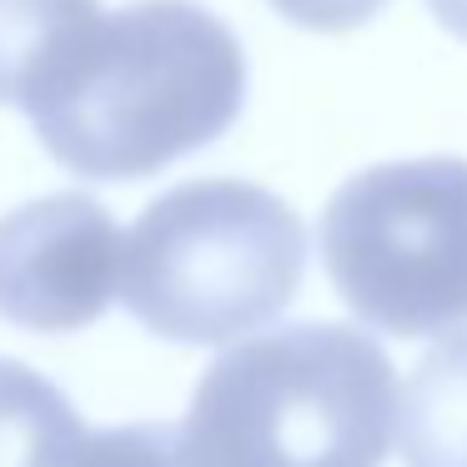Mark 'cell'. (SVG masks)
Instances as JSON below:
<instances>
[{"label":"cell","mask_w":467,"mask_h":467,"mask_svg":"<svg viewBox=\"0 0 467 467\" xmlns=\"http://www.w3.org/2000/svg\"><path fill=\"white\" fill-rule=\"evenodd\" d=\"M322 262L342 302L392 337L467 322V161L417 156L357 171L322 212Z\"/></svg>","instance_id":"cell-4"},{"label":"cell","mask_w":467,"mask_h":467,"mask_svg":"<svg viewBox=\"0 0 467 467\" xmlns=\"http://www.w3.org/2000/svg\"><path fill=\"white\" fill-rule=\"evenodd\" d=\"M242 101L246 56L222 16L196 0H136L101 21L81 71L31 126L66 171L141 182L226 136Z\"/></svg>","instance_id":"cell-1"},{"label":"cell","mask_w":467,"mask_h":467,"mask_svg":"<svg viewBox=\"0 0 467 467\" xmlns=\"http://www.w3.org/2000/svg\"><path fill=\"white\" fill-rule=\"evenodd\" d=\"M66 467H192L186 432L166 422H131L86 432Z\"/></svg>","instance_id":"cell-9"},{"label":"cell","mask_w":467,"mask_h":467,"mask_svg":"<svg viewBox=\"0 0 467 467\" xmlns=\"http://www.w3.org/2000/svg\"><path fill=\"white\" fill-rule=\"evenodd\" d=\"M111 212L86 192H56L0 216V317L31 332H76L121 292Z\"/></svg>","instance_id":"cell-5"},{"label":"cell","mask_w":467,"mask_h":467,"mask_svg":"<svg viewBox=\"0 0 467 467\" xmlns=\"http://www.w3.org/2000/svg\"><path fill=\"white\" fill-rule=\"evenodd\" d=\"M86 427L36 367L0 357V467H66Z\"/></svg>","instance_id":"cell-8"},{"label":"cell","mask_w":467,"mask_h":467,"mask_svg":"<svg viewBox=\"0 0 467 467\" xmlns=\"http://www.w3.org/2000/svg\"><path fill=\"white\" fill-rule=\"evenodd\" d=\"M306 232L276 192L236 176L156 196L121 246V302L146 332L216 347L286 312Z\"/></svg>","instance_id":"cell-3"},{"label":"cell","mask_w":467,"mask_h":467,"mask_svg":"<svg viewBox=\"0 0 467 467\" xmlns=\"http://www.w3.org/2000/svg\"><path fill=\"white\" fill-rule=\"evenodd\" d=\"M397 377L357 327L296 322L222 352L186 412L192 467H382Z\"/></svg>","instance_id":"cell-2"},{"label":"cell","mask_w":467,"mask_h":467,"mask_svg":"<svg viewBox=\"0 0 467 467\" xmlns=\"http://www.w3.org/2000/svg\"><path fill=\"white\" fill-rule=\"evenodd\" d=\"M407 467H467V332L437 342L397 397Z\"/></svg>","instance_id":"cell-7"},{"label":"cell","mask_w":467,"mask_h":467,"mask_svg":"<svg viewBox=\"0 0 467 467\" xmlns=\"http://www.w3.org/2000/svg\"><path fill=\"white\" fill-rule=\"evenodd\" d=\"M101 0H0V106L41 111L91 51Z\"/></svg>","instance_id":"cell-6"},{"label":"cell","mask_w":467,"mask_h":467,"mask_svg":"<svg viewBox=\"0 0 467 467\" xmlns=\"http://www.w3.org/2000/svg\"><path fill=\"white\" fill-rule=\"evenodd\" d=\"M282 21L302 26V31H322V36H337V31H357L367 26L387 0H266Z\"/></svg>","instance_id":"cell-10"},{"label":"cell","mask_w":467,"mask_h":467,"mask_svg":"<svg viewBox=\"0 0 467 467\" xmlns=\"http://www.w3.org/2000/svg\"><path fill=\"white\" fill-rule=\"evenodd\" d=\"M427 11H432V21L442 26L447 36L467 41V0H427Z\"/></svg>","instance_id":"cell-11"}]
</instances>
